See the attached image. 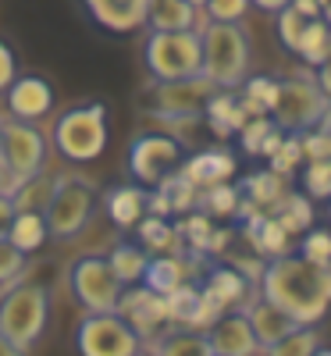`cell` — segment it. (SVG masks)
<instances>
[{
	"label": "cell",
	"instance_id": "obj_1",
	"mask_svg": "<svg viewBox=\"0 0 331 356\" xmlns=\"http://www.w3.org/2000/svg\"><path fill=\"white\" fill-rule=\"evenodd\" d=\"M257 292L275 303L278 310H285L296 324H321L331 310V303L321 292V282H317V267L307 264L299 253L267 260L257 278Z\"/></svg>",
	"mask_w": 331,
	"mask_h": 356
},
{
	"label": "cell",
	"instance_id": "obj_2",
	"mask_svg": "<svg viewBox=\"0 0 331 356\" xmlns=\"http://www.w3.org/2000/svg\"><path fill=\"white\" fill-rule=\"evenodd\" d=\"M50 314H54L50 289L40 278H29V267L15 282L0 285V335L11 339L22 353H33L43 342L50 328Z\"/></svg>",
	"mask_w": 331,
	"mask_h": 356
},
{
	"label": "cell",
	"instance_id": "obj_3",
	"mask_svg": "<svg viewBox=\"0 0 331 356\" xmlns=\"http://www.w3.org/2000/svg\"><path fill=\"white\" fill-rule=\"evenodd\" d=\"M47 139L50 150L68 164H89L104 157L111 139V107L104 100H79L54 118Z\"/></svg>",
	"mask_w": 331,
	"mask_h": 356
},
{
	"label": "cell",
	"instance_id": "obj_4",
	"mask_svg": "<svg viewBox=\"0 0 331 356\" xmlns=\"http://www.w3.org/2000/svg\"><path fill=\"white\" fill-rule=\"evenodd\" d=\"M253 68V40L243 22H207L200 29V75L218 89H239Z\"/></svg>",
	"mask_w": 331,
	"mask_h": 356
},
{
	"label": "cell",
	"instance_id": "obj_5",
	"mask_svg": "<svg viewBox=\"0 0 331 356\" xmlns=\"http://www.w3.org/2000/svg\"><path fill=\"white\" fill-rule=\"evenodd\" d=\"M100 207V186L82 171H57L54 175V189L43 207V221L50 239L57 243H75L79 235L89 228Z\"/></svg>",
	"mask_w": 331,
	"mask_h": 356
},
{
	"label": "cell",
	"instance_id": "obj_6",
	"mask_svg": "<svg viewBox=\"0 0 331 356\" xmlns=\"http://www.w3.org/2000/svg\"><path fill=\"white\" fill-rule=\"evenodd\" d=\"M328 107H331V100L321 93V86L314 79V68L303 65L292 75L278 79V97H275V107H271V122H275L282 132L303 136V132L321 125Z\"/></svg>",
	"mask_w": 331,
	"mask_h": 356
},
{
	"label": "cell",
	"instance_id": "obj_7",
	"mask_svg": "<svg viewBox=\"0 0 331 356\" xmlns=\"http://www.w3.org/2000/svg\"><path fill=\"white\" fill-rule=\"evenodd\" d=\"M218 93V86L207 75L189 79H150L143 89V111L154 122H186V118H203L207 100Z\"/></svg>",
	"mask_w": 331,
	"mask_h": 356
},
{
	"label": "cell",
	"instance_id": "obj_8",
	"mask_svg": "<svg viewBox=\"0 0 331 356\" xmlns=\"http://www.w3.org/2000/svg\"><path fill=\"white\" fill-rule=\"evenodd\" d=\"M65 289L79 303L82 314L118 310V300H122V292H125V285L118 282V275L111 271L104 253H79L65 267Z\"/></svg>",
	"mask_w": 331,
	"mask_h": 356
},
{
	"label": "cell",
	"instance_id": "obj_9",
	"mask_svg": "<svg viewBox=\"0 0 331 356\" xmlns=\"http://www.w3.org/2000/svg\"><path fill=\"white\" fill-rule=\"evenodd\" d=\"M47 154L50 139L40 129V122H18V118L4 114V122H0V168L15 186L29 175L47 171Z\"/></svg>",
	"mask_w": 331,
	"mask_h": 356
},
{
	"label": "cell",
	"instance_id": "obj_10",
	"mask_svg": "<svg viewBox=\"0 0 331 356\" xmlns=\"http://www.w3.org/2000/svg\"><path fill=\"white\" fill-rule=\"evenodd\" d=\"M72 346L79 356H132L143 349V339L118 310H107L82 314L72 332Z\"/></svg>",
	"mask_w": 331,
	"mask_h": 356
},
{
	"label": "cell",
	"instance_id": "obj_11",
	"mask_svg": "<svg viewBox=\"0 0 331 356\" xmlns=\"http://www.w3.org/2000/svg\"><path fill=\"white\" fill-rule=\"evenodd\" d=\"M143 65L150 79H189L200 75V33H150L143 43Z\"/></svg>",
	"mask_w": 331,
	"mask_h": 356
},
{
	"label": "cell",
	"instance_id": "obj_12",
	"mask_svg": "<svg viewBox=\"0 0 331 356\" xmlns=\"http://www.w3.org/2000/svg\"><path fill=\"white\" fill-rule=\"evenodd\" d=\"M186 161V146L168 132H143L129 146V175L143 189H154L161 178L178 171Z\"/></svg>",
	"mask_w": 331,
	"mask_h": 356
},
{
	"label": "cell",
	"instance_id": "obj_13",
	"mask_svg": "<svg viewBox=\"0 0 331 356\" xmlns=\"http://www.w3.org/2000/svg\"><path fill=\"white\" fill-rule=\"evenodd\" d=\"M0 97H4L8 118H18V122H43L47 114H54V104H57L50 79L36 72H18Z\"/></svg>",
	"mask_w": 331,
	"mask_h": 356
},
{
	"label": "cell",
	"instance_id": "obj_14",
	"mask_svg": "<svg viewBox=\"0 0 331 356\" xmlns=\"http://www.w3.org/2000/svg\"><path fill=\"white\" fill-rule=\"evenodd\" d=\"M200 289L207 296H214V300L221 303V310H239L246 300L257 296V282L243 271V267H235L232 260L207 264L203 275H200Z\"/></svg>",
	"mask_w": 331,
	"mask_h": 356
},
{
	"label": "cell",
	"instance_id": "obj_15",
	"mask_svg": "<svg viewBox=\"0 0 331 356\" xmlns=\"http://www.w3.org/2000/svg\"><path fill=\"white\" fill-rule=\"evenodd\" d=\"M118 314H122L132 328L139 332L143 342H150L161 328H168V307H164V296L161 292H150L143 282L129 285L118 300Z\"/></svg>",
	"mask_w": 331,
	"mask_h": 356
},
{
	"label": "cell",
	"instance_id": "obj_16",
	"mask_svg": "<svg viewBox=\"0 0 331 356\" xmlns=\"http://www.w3.org/2000/svg\"><path fill=\"white\" fill-rule=\"evenodd\" d=\"M203 267H207V257H196V253H154L146 264L143 285L150 292L168 296L171 289L186 285V282H200Z\"/></svg>",
	"mask_w": 331,
	"mask_h": 356
},
{
	"label": "cell",
	"instance_id": "obj_17",
	"mask_svg": "<svg viewBox=\"0 0 331 356\" xmlns=\"http://www.w3.org/2000/svg\"><path fill=\"white\" fill-rule=\"evenodd\" d=\"M235 189H239V211H235V218L243 221L250 214H271V211H275V207L282 203V196L289 193V182L282 175H275L271 168H264V171H253L246 178H239Z\"/></svg>",
	"mask_w": 331,
	"mask_h": 356
},
{
	"label": "cell",
	"instance_id": "obj_18",
	"mask_svg": "<svg viewBox=\"0 0 331 356\" xmlns=\"http://www.w3.org/2000/svg\"><path fill=\"white\" fill-rule=\"evenodd\" d=\"M203 335H207L214 356H260L257 335L243 310H225Z\"/></svg>",
	"mask_w": 331,
	"mask_h": 356
},
{
	"label": "cell",
	"instance_id": "obj_19",
	"mask_svg": "<svg viewBox=\"0 0 331 356\" xmlns=\"http://www.w3.org/2000/svg\"><path fill=\"white\" fill-rule=\"evenodd\" d=\"M82 8H86L89 22L100 25L104 33L129 36L146 25L150 0H82Z\"/></svg>",
	"mask_w": 331,
	"mask_h": 356
},
{
	"label": "cell",
	"instance_id": "obj_20",
	"mask_svg": "<svg viewBox=\"0 0 331 356\" xmlns=\"http://www.w3.org/2000/svg\"><path fill=\"white\" fill-rule=\"evenodd\" d=\"M178 171H182L196 189H207V186H218V182H232V175L239 171V161L228 146H207V150L186 154Z\"/></svg>",
	"mask_w": 331,
	"mask_h": 356
},
{
	"label": "cell",
	"instance_id": "obj_21",
	"mask_svg": "<svg viewBox=\"0 0 331 356\" xmlns=\"http://www.w3.org/2000/svg\"><path fill=\"white\" fill-rule=\"evenodd\" d=\"M100 207L118 232H132L139 218L146 214V189L136 182H118L100 193Z\"/></svg>",
	"mask_w": 331,
	"mask_h": 356
},
{
	"label": "cell",
	"instance_id": "obj_22",
	"mask_svg": "<svg viewBox=\"0 0 331 356\" xmlns=\"http://www.w3.org/2000/svg\"><path fill=\"white\" fill-rule=\"evenodd\" d=\"M246 314V321H250V328H253V335H257V346H260V353L271 346V342H278L282 335H289L292 328H299V324L285 314V310H278L271 300H264V296L257 292L253 300H246L243 307H239Z\"/></svg>",
	"mask_w": 331,
	"mask_h": 356
},
{
	"label": "cell",
	"instance_id": "obj_23",
	"mask_svg": "<svg viewBox=\"0 0 331 356\" xmlns=\"http://www.w3.org/2000/svg\"><path fill=\"white\" fill-rule=\"evenodd\" d=\"M243 239L264 260H275V257L292 253V235L278 225L275 214H250V218H243Z\"/></svg>",
	"mask_w": 331,
	"mask_h": 356
},
{
	"label": "cell",
	"instance_id": "obj_24",
	"mask_svg": "<svg viewBox=\"0 0 331 356\" xmlns=\"http://www.w3.org/2000/svg\"><path fill=\"white\" fill-rule=\"evenodd\" d=\"M150 33H182V29H200L207 25L203 8H193L189 0H150L146 11Z\"/></svg>",
	"mask_w": 331,
	"mask_h": 356
},
{
	"label": "cell",
	"instance_id": "obj_25",
	"mask_svg": "<svg viewBox=\"0 0 331 356\" xmlns=\"http://www.w3.org/2000/svg\"><path fill=\"white\" fill-rule=\"evenodd\" d=\"M154 356H210V342L196 328H182V324H168L150 342H143Z\"/></svg>",
	"mask_w": 331,
	"mask_h": 356
},
{
	"label": "cell",
	"instance_id": "obj_26",
	"mask_svg": "<svg viewBox=\"0 0 331 356\" xmlns=\"http://www.w3.org/2000/svg\"><path fill=\"white\" fill-rule=\"evenodd\" d=\"M246 118H250V114L243 111V104H239L235 89H218V93L207 100V107H203V122H207V129H210V132H218L221 139L235 136L239 129L246 125Z\"/></svg>",
	"mask_w": 331,
	"mask_h": 356
},
{
	"label": "cell",
	"instance_id": "obj_27",
	"mask_svg": "<svg viewBox=\"0 0 331 356\" xmlns=\"http://www.w3.org/2000/svg\"><path fill=\"white\" fill-rule=\"evenodd\" d=\"M239 136V150H243L246 157H260L267 161L271 154L278 150V143H282V129L271 122V114H260V118H246V125L235 132Z\"/></svg>",
	"mask_w": 331,
	"mask_h": 356
},
{
	"label": "cell",
	"instance_id": "obj_28",
	"mask_svg": "<svg viewBox=\"0 0 331 356\" xmlns=\"http://www.w3.org/2000/svg\"><path fill=\"white\" fill-rule=\"evenodd\" d=\"M136 232V243L154 257V253H186L178 246V235H175V221L171 218H157V214H143Z\"/></svg>",
	"mask_w": 331,
	"mask_h": 356
},
{
	"label": "cell",
	"instance_id": "obj_29",
	"mask_svg": "<svg viewBox=\"0 0 331 356\" xmlns=\"http://www.w3.org/2000/svg\"><path fill=\"white\" fill-rule=\"evenodd\" d=\"M104 257H107L111 271L118 275V282H122L125 289L143 282L146 264H150V253H146L139 243H129V239H122V243H114L111 250H104Z\"/></svg>",
	"mask_w": 331,
	"mask_h": 356
},
{
	"label": "cell",
	"instance_id": "obj_30",
	"mask_svg": "<svg viewBox=\"0 0 331 356\" xmlns=\"http://www.w3.org/2000/svg\"><path fill=\"white\" fill-rule=\"evenodd\" d=\"M50 239V232H47V221L40 211H15L11 225H8V243L18 246L25 257H33L47 246Z\"/></svg>",
	"mask_w": 331,
	"mask_h": 356
},
{
	"label": "cell",
	"instance_id": "obj_31",
	"mask_svg": "<svg viewBox=\"0 0 331 356\" xmlns=\"http://www.w3.org/2000/svg\"><path fill=\"white\" fill-rule=\"evenodd\" d=\"M271 214L278 218V225L292 235V239H296V235H303L307 228H314V218H317L314 200H310L307 193H292V189L282 196V203H278Z\"/></svg>",
	"mask_w": 331,
	"mask_h": 356
},
{
	"label": "cell",
	"instance_id": "obj_32",
	"mask_svg": "<svg viewBox=\"0 0 331 356\" xmlns=\"http://www.w3.org/2000/svg\"><path fill=\"white\" fill-rule=\"evenodd\" d=\"M296 57L303 61L307 68H317L331 57V25L324 18H310L303 36H299V47H296Z\"/></svg>",
	"mask_w": 331,
	"mask_h": 356
},
{
	"label": "cell",
	"instance_id": "obj_33",
	"mask_svg": "<svg viewBox=\"0 0 331 356\" xmlns=\"http://www.w3.org/2000/svg\"><path fill=\"white\" fill-rule=\"evenodd\" d=\"M50 189H54V175H50V171H40V175L22 178V182L15 186V193H11L15 211H40V214H43V207H47V200H50Z\"/></svg>",
	"mask_w": 331,
	"mask_h": 356
},
{
	"label": "cell",
	"instance_id": "obj_34",
	"mask_svg": "<svg viewBox=\"0 0 331 356\" xmlns=\"http://www.w3.org/2000/svg\"><path fill=\"white\" fill-rule=\"evenodd\" d=\"M321 346V332L317 324H299L289 335H282L278 342H271L260 356H314V349Z\"/></svg>",
	"mask_w": 331,
	"mask_h": 356
},
{
	"label": "cell",
	"instance_id": "obj_35",
	"mask_svg": "<svg viewBox=\"0 0 331 356\" xmlns=\"http://www.w3.org/2000/svg\"><path fill=\"white\" fill-rule=\"evenodd\" d=\"M196 211H203L207 218H235V211H239V189L232 182H218V186L200 189Z\"/></svg>",
	"mask_w": 331,
	"mask_h": 356
},
{
	"label": "cell",
	"instance_id": "obj_36",
	"mask_svg": "<svg viewBox=\"0 0 331 356\" xmlns=\"http://www.w3.org/2000/svg\"><path fill=\"white\" fill-rule=\"evenodd\" d=\"M157 189H164V196H168V203H171V218H175V214L182 218V214L196 211V196H200V189L189 182L182 171H171L168 178H161Z\"/></svg>",
	"mask_w": 331,
	"mask_h": 356
},
{
	"label": "cell",
	"instance_id": "obj_37",
	"mask_svg": "<svg viewBox=\"0 0 331 356\" xmlns=\"http://www.w3.org/2000/svg\"><path fill=\"white\" fill-rule=\"evenodd\" d=\"M299 186L310 200H331V157H317V161H303L299 164Z\"/></svg>",
	"mask_w": 331,
	"mask_h": 356
},
{
	"label": "cell",
	"instance_id": "obj_38",
	"mask_svg": "<svg viewBox=\"0 0 331 356\" xmlns=\"http://www.w3.org/2000/svg\"><path fill=\"white\" fill-rule=\"evenodd\" d=\"M303 161H307V157H303V143H299V136L285 132L282 143H278V150L267 157V168L275 171V175H282V178H292Z\"/></svg>",
	"mask_w": 331,
	"mask_h": 356
},
{
	"label": "cell",
	"instance_id": "obj_39",
	"mask_svg": "<svg viewBox=\"0 0 331 356\" xmlns=\"http://www.w3.org/2000/svg\"><path fill=\"white\" fill-rule=\"evenodd\" d=\"M307 15H299L292 4L289 8H282L278 15H275V36H278V47L285 50V54H296V47H299V36H303V29H307Z\"/></svg>",
	"mask_w": 331,
	"mask_h": 356
},
{
	"label": "cell",
	"instance_id": "obj_40",
	"mask_svg": "<svg viewBox=\"0 0 331 356\" xmlns=\"http://www.w3.org/2000/svg\"><path fill=\"white\" fill-rule=\"evenodd\" d=\"M299 257H303L307 264L321 267V264H331V232L328 228H307L303 235H299Z\"/></svg>",
	"mask_w": 331,
	"mask_h": 356
},
{
	"label": "cell",
	"instance_id": "obj_41",
	"mask_svg": "<svg viewBox=\"0 0 331 356\" xmlns=\"http://www.w3.org/2000/svg\"><path fill=\"white\" fill-rule=\"evenodd\" d=\"M25 267H29V257L18 246L8 243V235H0V285H8L18 275H25Z\"/></svg>",
	"mask_w": 331,
	"mask_h": 356
},
{
	"label": "cell",
	"instance_id": "obj_42",
	"mask_svg": "<svg viewBox=\"0 0 331 356\" xmlns=\"http://www.w3.org/2000/svg\"><path fill=\"white\" fill-rule=\"evenodd\" d=\"M250 11V0H207L203 18L207 22H243Z\"/></svg>",
	"mask_w": 331,
	"mask_h": 356
},
{
	"label": "cell",
	"instance_id": "obj_43",
	"mask_svg": "<svg viewBox=\"0 0 331 356\" xmlns=\"http://www.w3.org/2000/svg\"><path fill=\"white\" fill-rule=\"evenodd\" d=\"M18 75V54L8 40H0V93L11 86V79Z\"/></svg>",
	"mask_w": 331,
	"mask_h": 356
},
{
	"label": "cell",
	"instance_id": "obj_44",
	"mask_svg": "<svg viewBox=\"0 0 331 356\" xmlns=\"http://www.w3.org/2000/svg\"><path fill=\"white\" fill-rule=\"evenodd\" d=\"M232 239H235V228H214L210 239H207V257H225Z\"/></svg>",
	"mask_w": 331,
	"mask_h": 356
},
{
	"label": "cell",
	"instance_id": "obj_45",
	"mask_svg": "<svg viewBox=\"0 0 331 356\" xmlns=\"http://www.w3.org/2000/svg\"><path fill=\"white\" fill-rule=\"evenodd\" d=\"M314 79H317V86H321V93L331 100V57H328L324 65H317V68H314Z\"/></svg>",
	"mask_w": 331,
	"mask_h": 356
},
{
	"label": "cell",
	"instance_id": "obj_46",
	"mask_svg": "<svg viewBox=\"0 0 331 356\" xmlns=\"http://www.w3.org/2000/svg\"><path fill=\"white\" fill-rule=\"evenodd\" d=\"M11 218H15V203H11V196H4V193H0V235H8V225H11Z\"/></svg>",
	"mask_w": 331,
	"mask_h": 356
},
{
	"label": "cell",
	"instance_id": "obj_47",
	"mask_svg": "<svg viewBox=\"0 0 331 356\" xmlns=\"http://www.w3.org/2000/svg\"><path fill=\"white\" fill-rule=\"evenodd\" d=\"M292 0H250V8H257V11H264V15H278L282 8H289Z\"/></svg>",
	"mask_w": 331,
	"mask_h": 356
},
{
	"label": "cell",
	"instance_id": "obj_48",
	"mask_svg": "<svg viewBox=\"0 0 331 356\" xmlns=\"http://www.w3.org/2000/svg\"><path fill=\"white\" fill-rule=\"evenodd\" d=\"M317 282H321V292H324V300L331 303V264H321V267H317Z\"/></svg>",
	"mask_w": 331,
	"mask_h": 356
},
{
	"label": "cell",
	"instance_id": "obj_49",
	"mask_svg": "<svg viewBox=\"0 0 331 356\" xmlns=\"http://www.w3.org/2000/svg\"><path fill=\"white\" fill-rule=\"evenodd\" d=\"M0 356H29V353H22L11 339H4V335H0Z\"/></svg>",
	"mask_w": 331,
	"mask_h": 356
},
{
	"label": "cell",
	"instance_id": "obj_50",
	"mask_svg": "<svg viewBox=\"0 0 331 356\" xmlns=\"http://www.w3.org/2000/svg\"><path fill=\"white\" fill-rule=\"evenodd\" d=\"M317 4H321V18L331 25V0H317Z\"/></svg>",
	"mask_w": 331,
	"mask_h": 356
},
{
	"label": "cell",
	"instance_id": "obj_51",
	"mask_svg": "<svg viewBox=\"0 0 331 356\" xmlns=\"http://www.w3.org/2000/svg\"><path fill=\"white\" fill-rule=\"evenodd\" d=\"M314 356H331V346H324V342H321V346L314 349Z\"/></svg>",
	"mask_w": 331,
	"mask_h": 356
},
{
	"label": "cell",
	"instance_id": "obj_52",
	"mask_svg": "<svg viewBox=\"0 0 331 356\" xmlns=\"http://www.w3.org/2000/svg\"><path fill=\"white\" fill-rule=\"evenodd\" d=\"M0 193L8 196V175H4V168H0Z\"/></svg>",
	"mask_w": 331,
	"mask_h": 356
},
{
	"label": "cell",
	"instance_id": "obj_53",
	"mask_svg": "<svg viewBox=\"0 0 331 356\" xmlns=\"http://www.w3.org/2000/svg\"><path fill=\"white\" fill-rule=\"evenodd\" d=\"M132 356H154V353H150V349L143 346V349H139V353H132Z\"/></svg>",
	"mask_w": 331,
	"mask_h": 356
},
{
	"label": "cell",
	"instance_id": "obj_54",
	"mask_svg": "<svg viewBox=\"0 0 331 356\" xmlns=\"http://www.w3.org/2000/svg\"><path fill=\"white\" fill-rule=\"evenodd\" d=\"M189 4H193V8H203V4H207V0H189Z\"/></svg>",
	"mask_w": 331,
	"mask_h": 356
},
{
	"label": "cell",
	"instance_id": "obj_55",
	"mask_svg": "<svg viewBox=\"0 0 331 356\" xmlns=\"http://www.w3.org/2000/svg\"><path fill=\"white\" fill-rule=\"evenodd\" d=\"M328 221H331V200H328Z\"/></svg>",
	"mask_w": 331,
	"mask_h": 356
},
{
	"label": "cell",
	"instance_id": "obj_56",
	"mask_svg": "<svg viewBox=\"0 0 331 356\" xmlns=\"http://www.w3.org/2000/svg\"><path fill=\"white\" fill-rule=\"evenodd\" d=\"M0 122H4V114H0Z\"/></svg>",
	"mask_w": 331,
	"mask_h": 356
},
{
	"label": "cell",
	"instance_id": "obj_57",
	"mask_svg": "<svg viewBox=\"0 0 331 356\" xmlns=\"http://www.w3.org/2000/svg\"><path fill=\"white\" fill-rule=\"evenodd\" d=\"M210 356H214V353H210Z\"/></svg>",
	"mask_w": 331,
	"mask_h": 356
}]
</instances>
